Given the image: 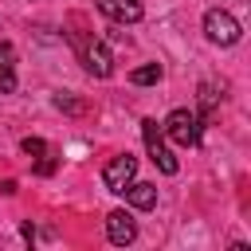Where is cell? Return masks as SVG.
<instances>
[{
  "instance_id": "cell-1",
  "label": "cell",
  "mask_w": 251,
  "mask_h": 251,
  "mask_svg": "<svg viewBox=\"0 0 251 251\" xmlns=\"http://www.w3.org/2000/svg\"><path fill=\"white\" fill-rule=\"evenodd\" d=\"M204 35H208V43L235 47V43L243 39V27H239V20H235L231 12H224V8H212V12L204 16Z\"/></svg>"
},
{
  "instance_id": "cell-2",
  "label": "cell",
  "mask_w": 251,
  "mask_h": 251,
  "mask_svg": "<svg viewBox=\"0 0 251 251\" xmlns=\"http://www.w3.org/2000/svg\"><path fill=\"white\" fill-rule=\"evenodd\" d=\"M141 137H145V149H149V161L165 173V176H176V169H180V161L173 157V149L165 145V137H161V126L153 122V118H145L141 122Z\"/></svg>"
},
{
  "instance_id": "cell-3",
  "label": "cell",
  "mask_w": 251,
  "mask_h": 251,
  "mask_svg": "<svg viewBox=\"0 0 251 251\" xmlns=\"http://www.w3.org/2000/svg\"><path fill=\"white\" fill-rule=\"evenodd\" d=\"M161 133H169L176 145H196L200 141V114L196 110H173L165 122H161Z\"/></svg>"
},
{
  "instance_id": "cell-4",
  "label": "cell",
  "mask_w": 251,
  "mask_h": 251,
  "mask_svg": "<svg viewBox=\"0 0 251 251\" xmlns=\"http://www.w3.org/2000/svg\"><path fill=\"white\" fill-rule=\"evenodd\" d=\"M137 176V161L129 157V153H118V157H110L106 161V169H102V184L110 188V192H126V184Z\"/></svg>"
},
{
  "instance_id": "cell-5",
  "label": "cell",
  "mask_w": 251,
  "mask_h": 251,
  "mask_svg": "<svg viewBox=\"0 0 251 251\" xmlns=\"http://www.w3.org/2000/svg\"><path fill=\"white\" fill-rule=\"evenodd\" d=\"M82 67H86L94 78H110V75H114V55H110V47H106L102 39L82 43Z\"/></svg>"
},
{
  "instance_id": "cell-6",
  "label": "cell",
  "mask_w": 251,
  "mask_h": 251,
  "mask_svg": "<svg viewBox=\"0 0 251 251\" xmlns=\"http://www.w3.org/2000/svg\"><path fill=\"white\" fill-rule=\"evenodd\" d=\"M106 239L114 243V247H126V243H133L137 239V224H133V216L129 212H110L106 216Z\"/></svg>"
},
{
  "instance_id": "cell-7",
  "label": "cell",
  "mask_w": 251,
  "mask_h": 251,
  "mask_svg": "<svg viewBox=\"0 0 251 251\" xmlns=\"http://www.w3.org/2000/svg\"><path fill=\"white\" fill-rule=\"evenodd\" d=\"M94 4H98V12H102L106 20H114V24H137V20L145 16L141 0H94Z\"/></svg>"
},
{
  "instance_id": "cell-8",
  "label": "cell",
  "mask_w": 251,
  "mask_h": 251,
  "mask_svg": "<svg viewBox=\"0 0 251 251\" xmlns=\"http://www.w3.org/2000/svg\"><path fill=\"white\" fill-rule=\"evenodd\" d=\"M133 208H141V212H149V208H157V184H149V180H129L126 184V192H122Z\"/></svg>"
},
{
  "instance_id": "cell-9",
  "label": "cell",
  "mask_w": 251,
  "mask_h": 251,
  "mask_svg": "<svg viewBox=\"0 0 251 251\" xmlns=\"http://www.w3.org/2000/svg\"><path fill=\"white\" fill-rule=\"evenodd\" d=\"M161 63H145V67H137V71H129V82L133 86H153V82H161Z\"/></svg>"
},
{
  "instance_id": "cell-10",
  "label": "cell",
  "mask_w": 251,
  "mask_h": 251,
  "mask_svg": "<svg viewBox=\"0 0 251 251\" xmlns=\"http://www.w3.org/2000/svg\"><path fill=\"white\" fill-rule=\"evenodd\" d=\"M20 149H24L27 157H43V153H47V141H43V137H24Z\"/></svg>"
},
{
  "instance_id": "cell-11",
  "label": "cell",
  "mask_w": 251,
  "mask_h": 251,
  "mask_svg": "<svg viewBox=\"0 0 251 251\" xmlns=\"http://www.w3.org/2000/svg\"><path fill=\"white\" fill-rule=\"evenodd\" d=\"M216 98H220V94H216V86H212V82H204V86H200V110L208 114V110L216 106Z\"/></svg>"
},
{
  "instance_id": "cell-12",
  "label": "cell",
  "mask_w": 251,
  "mask_h": 251,
  "mask_svg": "<svg viewBox=\"0 0 251 251\" xmlns=\"http://www.w3.org/2000/svg\"><path fill=\"white\" fill-rule=\"evenodd\" d=\"M55 106L67 110V114H82V102H75L71 94H55Z\"/></svg>"
},
{
  "instance_id": "cell-13",
  "label": "cell",
  "mask_w": 251,
  "mask_h": 251,
  "mask_svg": "<svg viewBox=\"0 0 251 251\" xmlns=\"http://www.w3.org/2000/svg\"><path fill=\"white\" fill-rule=\"evenodd\" d=\"M12 90H16V71L0 67V94H12Z\"/></svg>"
},
{
  "instance_id": "cell-14",
  "label": "cell",
  "mask_w": 251,
  "mask_h": 251,
  "mask_svg": "<svg viewBox=\"0 0 251 251\" xmlns=\"http://www.w3.org/2000/svg\"><path fill=\"white\" fill-rule=\"evenodd\" d=\"M12 63H16V47L0 39V67H12Z\"/></svg>"
},
{
  "instance_id": "cell-15",
  "label": "cell",
  "mask_w": 251,
  "mask_h": 251,
  "mask_svg": "<svg viewBox=\"0 0 251 251\" xmlns=\"http://www.w3.org/2000/svg\"><path fill=\"white\" fill-rule=\"evenodd\" d=\"M55 165H59V161H55V157H47V153H43V161H39V165H35V173H39V176H51V173H55Z\"/></svg>"
}]
</instances>
